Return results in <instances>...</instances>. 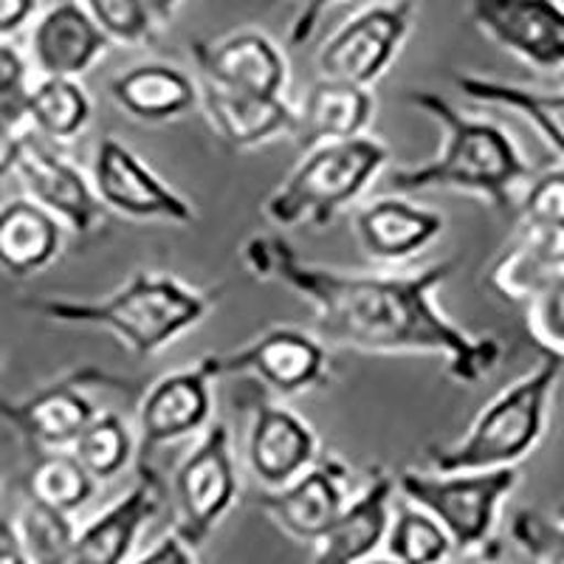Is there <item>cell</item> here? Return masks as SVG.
<instances>
[{
	"label": "cell",
	"mask_w": 564,
	"mask_h": 564,
	"mask_svg": "<svg viewBox=\"0 0 564 564\" xmlns=\"http://www.w3.org/2000/svg\"><path fill=\"white\" fill-rule=\"evenodd\" d=\"M513 539L539 558V564H564V522H547L531 511L513 517Z\"/></svg>",
	"instance_id": "obj_36"
},
{
	"label": "cell",
	"mask_w": 564,
	"mask_h": 564,
	"mask_svg": "<svg viewBox=\"0 0 564 564\" xmlns=\"http://www.w3.org/2000/svg\"><path fill=\"white\" fill-rule=\"evenodd\" d=\"M387 161V144L370 135L319 144L308 150L294 173L265 198V218L280 229L302 224L327 226L336 218V212L365 193Z\"/></svg>",
	"instance_id": "obj_5"
},
{
	"label": "cell",
	"mask_w": 564,
	"mask_h": 564,
	"mask_svg": "<svg viewBox=\"0 0 564 564\" xmlns=\"http://www.w3.org/2000/svg\"><path fill=\"white\" fill-rule=\"evenodd\" d=\"M564 365L542 356L531 372L517 384L506 387L491 404L475 417L468 435L455 446H430L426 457L441 475L506 468L525 460L547 432L553 392Z\"/></svg>",
	"instance_id": "obj_4"
},
{
	"label": "cell",
	"mask_w": 564,
	"mask_h": 564,
	"mask_svg": "<svg viewBox=\"0 0 564 564\" xmlns=\"http://www.w3.org/2000/svg\"><path fill=\"white\" fill-rule=\"evenodd\" d=\"M20 144H23V135L14 128H9V124L0 122V181L18 167Z\"/></svg>",
	"instance_id": "obj_42"
},
{
	"label": "cell",
	"mask_w": 564,
	"mask_h": 564,
	"mask_svg": "<svg viewBox=\"0 0 564 564\" xmlns=\"http://www.w3.org/2000/svg\"><path fill=\"white\" fill-rule=\"evenodd\" d=\"M522 215L525 224H564V170H547L528 181Z\"/></svg>",
	"instance_id": "obj_37"
},
{
	"label": "cell",
	"mask_w": 564,
	"mask_h": 564,
	"mask_svg": "<svg viewBox=\"0 0 564 564\" xmlns=\"http://www.w3.org/2000/svg\"><path fill=\"white\" fill-rule=\"evenodd\" d=\"M200 83L243 90L257 97H282L289 85V63L280 45L263 32L246 29L224 40H195L189 45Z\"/></svg>",
	"instance_id": "obj_15"
},
{
	"label": "cell",
	"mask_w": 564,
	"mask_h": 564,
	"mask_svg": "<svg viewBox=\"0 0 564 564\" xmlns=\"http://www.w3.org/2000/svg\"><path fill=\"white\" fill-rule=\"evenodd\" d=\"M249 466L265 488H282L316 460V435L296 412L257 404L249 430Z\"/></svg>",
	"instance_id": "obj_19"
},
{
	"label": "cell",
	"mask_w": 564,
	"mask_h": 564,
	"mask_svg": "<svg viewBox=\"0 0 564 564\" xmlns=\"http://www.w3.org/2000/svg\"><path fill=\"white\" fill-rule=\"evenodd\" d=\"M370 88L365 85L322 79L308 90L305 105L296 113V141L302 150H314L327 141H345L365 135L372 119Z\"/></svg>",
	"instance_id": "obj_23"
},
{
	"label": "cell",
	"mask_w": 564,
	"mask_h": 564,
	"mask_svg": "<svg viewBox=\"0 0 564 564\" xmlns=\"http://www.w3.org/2000/svg\"><path fill=\"white\" fill-rule=\"evenodd\" d=\"M412 26L410 0H387L350 18L316 54L322 79L370 88L398 57Z\"/></svg>",
	"instance_id": "obj_7"
},
{
	"label": "cell",
	"mask_w": 564,
	"mask_h": 564,
	"mask_svg": "<svg viewBox=\"0 0 564 564\" xmlns=\"http://www.w3.org/2000/svg\"><path fill=\"white\" fill-rule=\"evenodd\" d=\"M345 477L347 468L341 463L325 460L302 471L289 486L263 491L257 497V506L294 539L319 542L345 511Z\"/></svg>",
	"instance_id": "obj_16"
},
{
	"label": "cell",
	"mask_w": 564,
	"mask_h": 564,
	"mask_svg": "<svg viewBox=\"0 0 564 564\" xmlns=\"http://www.w3.org/2000/svg\"><path fill=\"white\" fill-rule=\"evenodd\" d=\"M116 105L141 122H170L200 102V90L189 74L164 63H144L110 79Z\"/></svg>",
	"instance_id": "obj_24"
},
{
	"label": "cell",
	"mask_w": 564,
	"mask_h": 564,
	"mask_svg": "<svg viewBox=\"0 0 564 564\" xmlns=\"http://www.w3.org/2000/svg\"><path fill=\"white\" fill-rule=\"evenodd\" d=\"M471 20L531 68H564V7L558 0H471Z\"/></svg>",
	"instance_id": "obj_12"
},
{
	"label": "cell",
	"mask_w": 564,
	"mask_h": 564,
	"mask_svg": "<svg viewBox=\"0 0 564 564\" xmlns=\"http://www.w3.org/2000/svg\"><path fill=\"white\" fill-rule=\"evenodd\" d=\"M215 356H204L195 367L170 372L148 390L139 410V460H148L164 443L193 435L209 421Z\"/></svg>",
	"instance_id": "obj_14"
},
{
	"label": "cell",
	"mask_w": 564,
	"mask_h": 564,
	"mask_svg": "<svg viewBox=\"0 0 564 564\" xmlns=\"http://www.w3.org/2000/svg\"><path fill=\"white\" fill-rule=\"evenodd\" d=\"M32 59L43 77H83L110 48V37L94 23L79 0L52 7L32 29Z\"/></svg>",
	"instance_id": "obj_18"
},
{
	"label": "cell",
	"mask_w": 564,
	"mask_h": 564,
	"mask_svg": "<svg viewBox=\"0 0 564 564\" xmlns=\"http://www.w3.org/2000/svg\"><path fill=\"white\" fill-rule=\"evenodd\" d=\"M218 302V294L189 289L170 274L141 271L108 300H26L29 311L40 319L59 325H94L116 334L139 359H150L189 327L198 325Z\"/></svg>",
	"instance_id": "obj_3"
},
{
	"label": "cell",
	"mask_w": 564,
	"mask_h": 564,
	"mask_svg": "<svg viewBox=\"0 0 564 564\" xmlns=\"http://www.w3.org/2000/svg\"><path fill=\"white\" fill-rule=\"evenodd\" d=\"M94 189L105 209L119 212L133 220H167V224L189 226L198 220V212L184 195L167 186L153 170L119 141L105 135L94 155Z\"/></svg>",
	"instance_id": "obj_10"
},
{
	"label": "cell",
	"mask_w": 564,
	"mask_h": 564,
	"mask_svg": "<svg viewBox=\"0 0 564 564\" xmlns=\"http://www.w3.org/2000/svg\"><path fill=\"white\" fill-rule=\"evenodd\" d=\"M336 0H305L300 9V14L294 18V23H291V32H289V43L291 45H305L311 37H314L316 26H319L322 14L327 12V9L334 7Z\"/></svg>",
	"instance_id": "obj_38"
},
{
	"label": "cell",
	"mask_w": 564,
	"mask_h": 564,
	"mask_svg": "<svg viewBox=\"0 0 564 564\" xmlns=\"http://www.w3.org/2000/svg\"><path fill=\"white\" fill-rule=\"evenodd\" d=\"M94 477L85 471L83 463L74 457V452H45L32 466L26 477L29 500L43 502L57 511H77L94 494Z\"/></svg>",
	"instance_id": "obj_29"
},
{
	"label": "cell",
	"mask_w": 564,
	"mask_h": 564,
	"mask_svg": "<svg viewBox=\"0 0 564 564\" xmlns=\"http://www.w3.org/2000/svg\"><path fill=\"white\" fill-rule=\"evenodd\" d=\"M455 83L463 97L500 105L525 116L533 130L564 159V90H533L502 79L477 77V74H455Z\"/></svg>",
	"instance_id": "obj_27"
},
{
	"label": "cell",
	"mask_w": 564,
	"mask_h": 564,
	"mask_svg": "<svg viewBox=\"0 0 564 564\" xmlns=\"http://www.w3.org/2000/svg\"><path fill=\"white\" fill-rule=\"evenodd\" d=\"M26 119L48 141L77 139L90 119L88 90L68 77H43L26 99Z\"/></svg>",
	"instance_id": "obj_28"
},
{
	"label": "cell",
	"mask_w": 564,
	"mask_h": 564,
	"mask_svg": "<svg viewBox=\"0 0 564 564\" xmlns=\"http://www.w3.org/2000/svg\"><path fill=\"white\" fill-rule=\"evenodd\" d=\"M361 564H406V562H398V558H376V562H361Z\"/></svg>",
	"instance_id": "obj_44"
},
{
	"label": "cell",
	"mask_w": 564,
	"mask_h": 564,
	"mask_svg": "<svg viewBox=\"0 0 564 564\" xmlns=\"http://www.w3.org/2000/svg\"><path fill=\"white\" fill-rule=\"evenodd\" d=\"M110 43L144 45L155 40V18L141 0H79Z\"/></svg>",
	"instance_id": "obj_34"
},
{
	"label": "cell",
	"mask_w": 564,
	"mask_h": 564,
	"mask_svg": "<svg viewBox=\"0 0 564 564\" xmlns=\"http://www.w3.org/2000/svg\"><path fill=\"white\" fill-rule=\"evenodd\" d=\"M387 547L392 558L406 564H437L452 551V539L446 528L421 508H401L387 531Z\"/></svg>",
	"instance_id": "obj_32"
},
{
	"label": "cell",
	"mask_w": 564,
	"mask_h": 564,
	"mask_svg": "<svg viewBox=\"0 0 564 564\" xmlns=\"http://www.w3.org/2000/svg\"><path fill=\"white\" fill-rule=\"evenodd\" d=\"M395 480L379 468L370 486L345 506L339 520L319 539L314 564H361L367 562L390 531V497Z\"/></svg>",
	"instance_id": "obj_22"
},
{
	"label": "cell",
	"mask_w": 564,
	"mask_h": 564,
	"mask_svg": "<svg viewBox=\"0 0 564 564\" xmlns=\"http://www.w3.org/2000/svg\"><path fill=\"white\" fill-rule=\"evenodd\" d=\"M238 372H257L271 390L294 395L325 384L327 352L322 339H314L311 334H302L296 327H274L240 350L215 356L218 379Z\"/></svg>",
	"instance_id": "obj_13"
},
{
	"label": "cell",
	"mask_w": 564,
	"mask_h": 564,
	"mask_svg": "<svg viewBox=\"0 0 564 564\" xmlns=\"http://www.w3.org/2000/svg\"><path fill=\"white\" fill-rule=\"evenodd\" d=\"M200 105L215 133L238 150L296 133V110L282 97H257L200 83Z\"/></svg>",
	"instance_id": "obj_20"
},
{
	"label": "cell",
	"mask_w": 564,
	"mask_h": 564,
	"mask_svg": "<svg viewBox=\"0 0 564 564\" xmlns=\"http://www.w3.org/2000/svg\"><path fill=\"white\" fill-rule=\"evenodd\" d=\"M37 12V0H0V40L20 32Z\"/></svg>",
	"instance_id": "obj_39"
},
{
	"label": "cell",
	"mask_w": 564,
	"mask_h": 564,
	"mask_svg": "<svg viewBox=\"0 0 564 564\" xmlns=\"http://www.w3.org/2000/svg\"><path fill=\"white\" fill-rule=\"evenodd\" d=\"M14 173L20 175L34 204L52 212L54 218L63 220L70 231H77L83 238L97 229L108 215L94 189V181L85 178L83 170L59 155L43 135L23 133Z\"/></svg>",
	"instance_id": "obj_11"
},
{
	"label": "cell",
	"mask_w": 564,
	"mask_h": 564,
	"mask_svg": "<svg viewBox=\"0 0 564 564\" xmlns=\"http://www.w3.org/2000/svg\"><path fill=\"white\" fill-rule=\"evenodd\" d=\"M63 249V220L34 200L0 204V269L29 276L48 269Z\"/></svg>",
	"instance_id": "obj_25"
},
{
	"label": "cell",
	"mask_w": 564,
	"mask_h": 564,
	"mask_svg": "<svg viewBox=\"0 0 564 564\" xmlns=\"http://www.w3.org/2000/svg\"><path fill=\"white\" fill-rule=\"evenodd\" d=\"M14 528L32 564H70L74 558L77 528L65 511L29 500Z\"/></svg>",
	"instance_id": "obj_31"
},
{
	"label": "cell",
	"mask_w": 564,
	"mask_h": 564,
	"mask_svg": "<svg viewBox=\"0 0 564 564\" xmlns=\"http://www.w3.org/2000/svg\"><path fill=\"white\" fill-rule=\"evenodd\" d=\"M446 229L441 212L404 198H381L356 215L361 249L376 260H410Z\"/></svg>",
	"instance_id": "obj_21"
},
{
	"label": "cell",
	"mask_w": 564,
	"mask_h": 564,
	"mask_svg": "<svg viewBox=\"0 0 564 564\" xmlns=\"http://www.w3.org/2000/svg\"><path fill=\"white\" fill-rule=\"evenodd\" d=\"M85 384H110L119 390H133L128 381H119L102 370L70 372L57 384H48L29 395L26 401H12L0 395V421L9 423L20 437L37 449L57 452L65 446H74L79 432L97 417V404L83 392Z\"/></svg>",
	"instance_id": "obj_9"
},
{
	"label": "cell",
	"mask_w": 564,
	"mask_h": 564,
	"mask_svg": "<svg viewBox=\"0 0 564 564\" xmlns=\"http://www.w3.org/2000/svg\"><path fill=\"white\" fill-rule=\"evenodd\" d=\"M406 102L432 116L446 133L441 155L421 167H401L390 175L398 193H417L432 186H455L486 198L500 215L517 212V189L533 178L517 141L486 119H471L435 90H410Z\"/></svg>",
	"instance_id": "obj_2"
},
{
	"label": "cell",
	"mask_w": 564,
	"mask_h": 564,
	"mask_svg": "<svg viewBox=\"0 0 564 564\" xmlns=\"http://www.w3.org/2000/svg\"><path fill=\"white\" fill-rule=\"evenodd\" d=\"M254 276L280 280L314 305L316 336L361 352H426L443 356L457 384H480L506 356L497 336H471L435 305V291L457 260H443L417 274H341L305 263L282 238H249L240 249Z\"/></svg>",
	"instance_id": "obj_1"
},
{
	"label": "cell",
	"mask_w": 564,
	"mask_h": 564,
	"mask_svg": "<svg viewBox=\"0 0 564 564\" xmlns=\"http://www.w3.org/2000/svg\"><path fill=\"white\" fill-rule=\"evenodd\" d=\"M135 564H195L189 556V545H184L178 536L161 539L153 551H148Z\"/></svg>",
	"instance_id": "obj_40"
},
{
	"label": "cell",
	"mask_w": 564,
	"mask_h": 564,
	"mask_svg": "<svg viewBox=\"0 0 564 564\" xmlns=\"http://www.w3.org/2000/svg\"><path fill=\"white\" fill-rule=\"evenodd\" d=\"M164 486L148 460H139V480L97 520L77 533V547L70 564H124L141 528L153 520L161 508Z\"/></svg>",
	"instance_id": "obj_17"
},
{
	"label": "cell",
	"mask_w": 564,
	"mask_h": 564,
	"mask_svg": "<svg viewBox=\"0 0 564 564\" xmlns=\"http://www.w3.org/2000/svg\"><path fill=\"white\" fill-rule=\"evenodd\" d=\"M558 271H564V224H525L511 249L494 263L488 280L502 300L525 302Z\"/></svg>",
	"instance_id": "obj_26"
},
{
	"label": "cell",
	"mask_w": 564,
	"mask_h": 564,
	"mask_svg": "<svg viewBox=\"0 0 564 564\" xmlns=\"http://www.w3.org/2000/svg\"><path fill=\"white\" fill-rule=\"evenodd\" d=\"M520 480V468H482V471H455V475H417L401 471L398 488L406 500L432 513L457 551H475L486 545L497 522L502 500Z\"/></svg>",
	"instance_id": "obj_6"
},
{
	"label": "cell",
	"mask_w": 564,
	"mask_h": 564,
	"mask_svg": "<svg viewBox=\"0 0 564 564\" xmlns=\"http://www.w3.org/2000/svg\"><path fill=\"white\" fill-rule=\"evenodd\" d=\"M175 500L181 520L175 536L198 547L218 525L238 497V471L231 460V437L226 423H212L204 441L175 471Z\"/></svg>",
	"instance_id": "obj_8"
},
{
	"label": "cell",
	"mask_w": 564,
	"mask_h": 564,
	"mask_svg": "<svg viewBox=\"0 0 564 564\" xmlns=\"http://www.w3.org/2000/svg\"><path fill=\"white\" fill-rule=\"evenodd\" d=\"M29 63L18 45L0 40V122L18 128L26 119Z\"/></svg>",
	"instance_id": "obj_35"
},
{
	"label": "cell",
	"mask_w": 564,
	"mask_h": 564,
	"mask_svg": "<svg viewBox=\"0 0 564 564\" xmlns=\"http://www.w3.org/2000/svg\"><path fill=\"white\" fill-rule=\"evenodd\" d=\"M0 564H32L23 551L14 522L3 520V517H0Z\"/></svg>",
	"instance_id": "obj_41"
},
{
	"label": "cell",
	"mask_w": 564,
	"mask_h": 564,
	"mask_svg": "<svg viewBox=\"0 0 564 564\" xmlns=\"http://www.w3.org/2000/svg\"><path fill=\"white\" fill-rule=\"evenodd\" d=\"M144 7H148V12L153 14L155 23H164V20H170L175 14V9L181 7V0H141Z\"/></svg>",
	"instance_id": "obj_43"
},
{
	"label": "cell",
	"mask_w": 564,
	"mask_h": 564,
	"mask_svg": "<svg viewBox=\"0 0 564 564\" xmlns=\"http://www.w3.org/2000/svg\"><path fill=\"white\" fill-rule=\"evenodd\" d=\"M525 330L542 356L564 365V271L547 276L525 302Z\"/></svg>",
	"instance_id": "obj_33"
},
{
	"label": "cell",
	"mask_w": 564,
	"mask_h": 564,
	"mask_svg": "<svg viewBox=\"0 0 564 564\" xmlns=\"http://www.w3.org/2000/svg\"><path fill=\"white\" fill-rule=\"evenodd\" d=\"M133 432L124 423L122 415L116 412H97V417L79 432V437L74 441L70 452L85 466L94 480H110L119 471H124V466L133 457Z\"/></svg>",
	"instance_id": "obj_30"
}]
</instances>
